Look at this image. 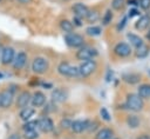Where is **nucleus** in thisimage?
Wrapping results in <instances>:
<instances>
[{
    "instance_id": "nucleus-1",
    "label": "nucleus",
    "mask_w": 150,
    "mask_h": 139,
    "mask_svg": "<svg viewBox=\"0 0 150 139\" xmlns=\"http://www.w3.org/2000/svg\"><path fill=\"white\" fill-rule=\"evenodd\" d=\"M144 107V101L143 99L137 94V93H129L125 99V108L134 111V112H139Z\"/></svg>"
},
{
    "instance_id": "nucleus-2",
    "label": "nucleus",
    "mask_w": 150,
    "mask_h": 139,
    "mask_svg": "<svg viewBox=\"0 0 150 139\" xmlns=\"http://www.w3.org/2000/svg\"><path fill=\"white\" fill-rule=\"evenodd\" d=\"M57 72L62 77H67V78H77V77H80L79 67L73 66L67 61H62L57 66Z\"/></svg>"
},
{
    "instance_id": "nucleus-3",
    "label": "nucleus",
    "mask_w": 150,
    "mask_h": 139,
    "mask_svg": "<svg viewBox=\"0 0 150 139\" xmlns=\"http://www.w3.org/2000/svg\"><path fill=\"white\" fill-rule=\"evenodd\" d=\"M64 42L73 48H80L84 45V38L79 33H67L64 35Z\"/></svg>"
},
{
    "instance_id": "nucleus-4",
    "label": "nucleus",
    "mask_w": 150,
    "mask_h": 139,
    "mask_svg": "<svg viewBox=\"0 0 150 139\" xmlns=\"http://www.w3.org/2000/svg\"><path fill=\"white\" fill-rule=\"evenodd\" d=\"M97 68V64L94 59H89V60H84L80 64L79 66V72H80V77H89L90 74H93Z\"/></svg>"
},
{
    "instance_id": "nucleus-5",
    "label": "nucleus",
    "mask_w": 150,
    "mask_h": 139,
    "mask_svg": "<svg viewBox=\"0 0 150 139\" xmlns=\"http://www.w3.org/2000/svg\"><path fill=\"white\" fill-rule=\"evenodd\" d=\"M49 68V62L46 58L43 57H36L34 58L33 62H32V70L34 73L36 74H43L48 71Z\"/></svg>"
},
{
    "instance_id": "nucleus-6",
    "label": "nucleus",
    "mask_w": 150,
    "mask_h": 139,
    "mask_svg": "<svg viewBox=\"0 0 150 139\" xmlns=\"http://www.w3.org/2000/svg\"><path fill=\"white\" fill-rule=\"evenodd\" d=\"M98 54L96 48L93 47H88V46H82L80 47V49L76 52V59L84 61V60H89V59H94L96 55Z\"/></svg>"
},
{
    "instance_id": "nucleus-7",
    "label": "nucleus",
    "mask_w": 150,
    "mask_h": 139,
    "mask_svg": "<svg viewBox=\"0 0 150 139\" xmlns=\"http://www.w3.org/2000/svg\"><path fill=\"white\" fill-rule=\"evenodd\" d=\"M14 92H15V90H13V88H7V90L0 92V107L1 108H8L13 104Z\"/></svg>"
},
{
    "instance_id": "nucleus-8",
    "label": "nucleus",
    "mask_w": 150,
    "mask_h": 139,
    "mask_svg": "<svg viewBox=\"0 0 150 139\" xmlns=\"http://www.w3.org/2000/svg\"><path fill=\"white\" fill-rule=\"evenodd\" d=\"M114 53H115V55H117V57H120V58H127V57L131 55L132 48H131V46H130L128 42L121 41V42H118V44L115 45V47H114Z\"/></svg>"
},
{
    "instance_id": "nucleus-9",
    "label": "nucleus",
    "mask_w": 150,
    "mask_h": 139,
    "mask_svg": "<svg viewBox=\"0 0 150 139\" xmlns=\"http://www.w3.org/2000/svg\"><path fill=\"white\" fill-rule=\"evenodd\" d=\"M14 57H15V52H14L13 47H11V46L4 47L1 51V64L5 66L11 65L14 60Z\"/></svg>"
},
{
    "instance_id": "nucleus-10",
    "label": "nucleus",
    "mask_w": 150,
    "mask_h": 139,
    "mask_svg": "<svg viewBox=\"0 0 150 139\" xmlns=\"http://www.w3.org/2000/svg\"><path fill=\"white\" fill-rule=\"evenodd\" d=\"M54 123L49 117H42L38 120V128L43 133H49L54 130Z\"/></svg>"
},
{
    "instance_id": "nucleus-11",
    "label": "nucleus",
    "mask_w": 150,
    "mask_h": 139,
    "mask_svg": "<svg viewBox=\"0 0 150 139\" xmlns=\"http://www.w3.org/2000/svg\"><path fill=\"white\" fill-rule=\"evenodd\" d=\"M88 125H89V120H87V119H83V120L82 119H77V120L71 121L70 130L74 133H82V132L87 131Z\"/></svg>"
},
{
    "instance_id": "nucleus-12",
    "label": "nucleus",
    "mask_w": 150,
    "mask_h": 139,
    "mask_svg": "<svg viewBox=\"0 0 150 139\" xmlns=\"http://www.w3.org/2000/svg\"><path fill=\"white\" fill-rule=\"evenodd\" d=\"M30 104L33 107H42L46 104V95L41 91H36L30 97Z\"/></svg>"
},
{
    "instance_id": "nucleus-13",
    "label": "nucleus",
    "mask_w": 150,
    "mask_h": 139,
    "mask_svg": "<svg viewBox=\"0 0 150 139\" xmlns=\"http://www.w3.org/2000/svg\"><path fill=\"white\" fill-rule=\"evenodd\" d=\"M30 92L29 91H23L21 92L18 98H16V107L18 108H23V107H27L30 102Z\"/></svg>"
},
{
    "instance_id": "nucleus-14",
    "label": "nucleus",
    "mask_w": 150,
    "mask_h": 139,
    "mask_svg": "<svg viewBox=\"0 0 150 139\" xmlns=\"http://www.w3.org/2000/svg\"><path fill=\"white\" fill-rule=\"evenodd\" d=\"M149 27H150V16L146 15V14L141 15V16L137 19V21L135 22V28H136L137 31H139V32H144V31H146Z\"/></svg>"
},
{
    "instance_id": "nucleus-15",
    "label": "nucleus",
    "mask_w": 150,
    "mask_h": 139,
    "mask_svg": "<svg viewBox=\"0 0 150 139\" xmlns=\"http://www.w3.org/2000/svg\"><path fill=\"white\" fill-rule=\"evenodd\" d=\"M27 62V54L23 52V51H20L18 52V54L14 57V60H13V67L14 70H21Z\"/></svg>"
},
{
    "instance_id": "nucleus-16",
    "label": "nucleus",
    "mask_w": 150,
    "mask_h": 139,
    "mask_svg": "<svg viewBox=\"0 0 150 139\" xmlns=\"http://www.w3.org/2000/svg\"><path fill=\"white\" fill-rule=\"evenodd\" d=\"M71 11L74 12V15H76V16H80V18L84 19V16L87 15V13H88L89 8H88V6H87V5H84L83 2H76V4H74V5H73Z\"/></svg>"
},
{
    "instance_id": "nucleus-17",
    "label": "nucleus",
    "mask_w": 150,
    "mask_h": 139,
    "mask_svg": "<svg viewBox=\"0 0 150 139\" xmlns=\"http://www.w3.org/2000/svg\"><path fill=\"white\" fill-rule=\"evenodd\" d=\"M66 99H67V92L63 88L57 87V88H55L52 92V100H53V102H63Z\"/></svg>"
},
{
    "instance_id": "nucleus-18",
    "label": "nucleus",
    "mask_w": 150,
    "mask_h": 139,
    "mask_svg": "<svg viewBox=\"0 0 150 139\" xmlns=\"http://www.w3.org/2000/svg\"><path fill=\"white\" fill-rule=\"evenodd\" d=\"M127 39L129 41V45L131 47H135V48H137L144 44L143 39L138 34H135V33H127Z\"/></svg>"
},
{
    "instance_id": "nucleus-19",
    "label": "nucleus",
    "mask_w": 150,
    "mask_h": 139,
    "mask_svg": "<svg viewBox=\"0 0 150 139\" xmlns=\"http://www.w3.org/2000/svg\"><path fill=\"white\" fill-rule=\"evenodd\" d=\"M125 123H127V126L131 130H135V128H138L141 126V118L136 114H129L125 119Z\"/></svg>"
},
{
    "instance_id": "nucleus-20",
    "label": "nucleus",
    "mask_w": 150,
    "mask_h": 139,
    "mask_svg": "<svg viewBox=\"0 0 150 139\" xmlns=\"http://www.w3.org/2000/svg\"><path fill=\"white\" fill-rule=\"evenodd\" d=\"M122 79L130 84V85H135V84H138L139 80H141V75L138 73H135V72H130V73H124L122 75Z\"/></svg>"
},
{
    "instance_id": "nucleus-21",
    "label": "nucleus",
    "mask_w": 150,
    "mask_h": 139,
    "mask_svg": "<svg viewBox=\"0 0 150 139\" xmlns=\"http://www.w3.org/2000/svg\"><path fill=\"white\" fill-rule=\"evenodd\" d=\"M34 114H35V108H34V107H28V106L21 108V111H20V113H19L20 119L23 120V121L30 120L32 117H34Z\"/></svg>"
},
{
    "instance_id": "nucleus-22",
    "label": "nucleus",
    "mask_w": 150,
    "mask_h": 139,
    "mask_svg": "<svg viewBox=\"0 0 150 139\" xmlns=\"http://www.w3.org/2000/svg\"><path fill=\"white\" fill-rule=\"evenodd\" d=\"M114 135V131L109 127H103L97 131L95 134V139H111Z\"/></svg>"
},
{
    "instance_id": "nucleus-23",
    "label": "nucleus",
    "mask_w": 150,
    "mask_h": 139,
    "mask_svg": "<svg viewBox=\"0 0 150 139\" xmlns=\"http://www.w3.org/2000/svg\"><path fill=\"white\" fill-rule=\"evenodd\" d=\"M149 53H150V47H149L148 45H145V44H143V45H141L139 47L135 48V55H136V58H138V59L146 58V57L149 55Z\"/></svg>"
},
{
    "instance_id": "nucleus-24",
    "label": "nucleus",
    "mask_w": 150,
    "mask_h": 139,
    "mask_svg": "<svg viewBox=\"0 0 150 139\" xmlns=\"http://www.w3.org/2000/svg\"><path fill=\"white\" fill-rule=\"evenodd\" d=\"M137 94L142 99H149L150 98V84H141L137 87Z\"/></svg>"
},
{
    "instance_id": "nucleus-25",
    "label": "nucleus",
    "mask_w": 150,
    "mask_h": 139,
    "mask_svg": "<svg viewBox=\"0 0 150 139\" xmlns=\"http://www.w3.org/2000/svg\"><path fill=\"white\" fill-rule=\"evenodd\" d=\"M60 28L62 29V32H64L66 34L67 33H71L74 31V25L71 24L70 20L68 19H62L60 21Z\"/></svg>"
},
{
    "instance_id": "nucleus-26",
    "label": "nucleus",
    "mask_w": 150,
    "mask_h": 139,
    "mask_svg": "<svg viewBox=\"0 0 150 139\" xmlns=\"http://www.w3.org/2000/svg\"><path fill=\"white\" fill-rule=\"evenodd\" d=\"M84 19H86L87 22L94 24V22H96L100 19V13L96 9H89L88 13H87V15L84 16Z\"/></svg>"
},
{
    "instance_id": "nucleus-27",
    "label": "nucleus",
    "mask_w": 150,
    "mask_h": 139,
    "mask_svg": "<svg viewBox=\"0 0 150 139\" xmlns=\"http://www.w3.org/2000/svg\"><path fill=\"white\" fill-rule=\"evenodd\" d=\"M101 33H102V28H101V26L91 25V26H89V27L86 28V34L89 35V37H98Z\"/></svg>"
},
{
    "instance_id": "nucleus-28",
    "label": "nucleus",
    "mask_w": 150,
    "mask_h": 139,
    "mask_svg": "<svg viewBox=\"0 0 150 139\" xmlns=\"http://www.w3.org/2000/svg\"><path fill=\"white\" fill-rule=\"evenodd\" d=\"M112 18H114L112 11H111V9H107V11L104 12V14L102 15V18H101L102 26H108V25L112 21Z\"/></svg>"
},
{
    "instance_id": "nucleus-29",
    "label": "nucleus",
    "mask_w": 150,
    "mask_h": 139,
    "mask_svg": "<svg viewBox=\"0 0 150 139\" xmlns=\"http://www.w3.org/2000/svg\"><path fill=\"white\" fill-rule=\"evenodd\" d=\"M38 127V120H28L23 124L22 130L23 131H28V130H36Z\"/></svg>"
},
{
    "instance_id": "nucleus-30",
    "label": "nucleus",
    "mask_w": 150,
    "mask_h": 139,
    "mask_svg": "<svg viewBox=\"0 0 150 139\" xmlns=\"http://www.w3.org/2000/svg\"><path fill=\"white\" fill-rule=\"evenodd\" d=\"M38 137H39V133L36 130H28V131H25L23 133L25 139H38Z\"/></svg>"
},
{
    "instance_id": "nucleus-31",
    "label": "nucleus",
    "mask_w": 150,
    "mask_h": 139,
    "mask_svg": "<svg viewBox=\"0 0 150 139\" xmlns=\"http://www.w3.org/2000/svg\"><path fill=\"white\" fill-rule=\"evenodd\" d=\"M124 5H125V0H112L111 1V7L115 11H121Z\"/></svg>"
},
{
    "instance_id": "nucleus-32",
    "label": "nucleus",
    "mask_w": 150,
    "mask_h": 139,
    "mask_svg": "<svg viewBox=\"0 0 150 139\" xmlns=\"http://www.w3.org/2000/svg\"><path fill=\"white\" fill-rule=\"evenodd\" d=\"M100 115H101V118H102L104 121H110V120H111L110 113H109V111H108L105 107H101V108H100Z\"/></svg>"
},
{
    "instance_id": "nucleus-33",
    "label": "nucleus",
    "mask_w": 150,
    "mask_h": 139,
    "mask_svg": "<svg viewBox=\"0 0 150 139\" xmlns=\"http://www.w3.org/2000/svg\"><path fill=\"white\" fill-rule=\"evenodd\" d=\"M127 21H128V16L127 15H124L122 19H120V21L117 22V25H116V29L118 31V32H121L125 26H127Z\"/></svg>"
},
{
    "instance_id": "nucleus-34",
    "label": "nucleus",
    "mask_w": 150,
    "mask_h": 139,
    "mask_svg": "<svg viewBox=\"0 0 150 139\" xmlns=\"http://www.w3.org/2000/svg\"><path fill=\"white\" fill-rule=\"evenodd\" d=\"M70 125H71V120L68 119V118H63L61 121H60V127L62 130H69L70 128Z\"/></svg>"
},
{
    "instance_id": "nucleus-35",
    "label": "nucleus",
    "mask_w": 150,
    "mask_h": 139,
    "mask_svg": "<svg viewBox=\"0 0 150 139\" xmlns=\"http://www.w3.org/2000/svg\"><path fill=\"white\" fill-rule=\"evenodd\" d=\"M127 16H128V19H132L134 16H139V11H138V8H137V7H131V8L129 9Z\"/></svg>"
},
{
    "instance_id": "nucleus-36",
    "label": "nucleus",
    "mask_w": 150,
    "mask_h": 139,
    "mask_svg": "<svg viewBox=\"0 0 150 139\" xmlns=\"http://www.w3.org/2000/svg\"><path fill=\"white\" fill-rule=\"evenodd\" d=\"M138 1V6L144 9V11H148L150 9V0H137Z\"/></svg>"
},
{
    "instance_id": "nucleus-37",
    "label": "nucleus",
    "mask_w": 150,
    "mask_h": 139,
    "mask_svg": "<svg viewBox=\"0 0 150 139\" xmlns=\"http://www.w3.org/2000/svg\"><path fill=\"white\" fill-rule=\"evenodd\" d=\"M71 24L74 25V27H81V26H83V19L80 18V16L74 15V18L71 20Z\"/></svg>"
},
{
    "instance_id": "nucleus-38",
    "label": "nucleus",
    "mask_w": 150,
    "mask_h": 139,
    "mask_svg": "<svg viewBox=\"0 0 150 139\" xmlns=\"http://www.w3.org/2000/svg\"><path fill=\"white\" fill-rule=\"evenodd\" d=\"M97 126H98V123H97V121H95V120L90 121V120H89V125H88L87 131H88V132H94V131L97 128Z\"/></svg>"
},
{
    "instance_id": "nucleus-39",
    "label": "nucleus",
    "mask_w": 150,
    "mask_h": 139,
    "mask_svg": "<svg viewBox=\"0 0 150 139\" xmlns=\"http://www.w3.org/2000/svg\"><path fill=\"white\" fill-rule=\"evenodd\" d=\"M7 139H21V135L19 133H12L11 135H8Z\"/></svg>"
},
{
    "instance_id": "nucleus-40",
    "label": "nucleus",
    "mask_w": 150,
    "mask_h": 139,
    "mask_svg": "<svg viewBox=\"0 0 150 139\" xmlns=\"http://www.w3.org/2000/svg\"><path fill=\"white\" fill-rule=\"evenodd\" d=\"M136 139H150V134H146V133H143L141 135H138Z\"/></svg>"
},
{
    "instance_id": "nucleus-41",
    "label": "nucleus",
    "mask_w": 150,
    "mask_h": 139,
    "mask_svg": "<svg viewBox=\"0 0 150 139\" xmlns=\"http://www.w3.org/2000/svg\"><path fill=\"white\" fill-rule=\"evenodd\" d=\"M128 4H129V5H131L132 7L138 6V1H137V0H129V1H128Z\"/></svg>"
},
{
    "instance_id": "nucleus-42",
    "label": "nucleus",
    "mask_w": 150,
    "mask_h": 139,
    "mask_svg": "<svg viewBox=\"0 0 150 139\" xmlns=\"http://www.w3.org/2000/svg\"><path fill=\"white\" fill-rule=\"evenodd\" d=\"M145 38H146V40H148V41H150V27H149V29H148V32H146Z\"/></svg>"
},
{
    "instance_id": "nucleus-43",
    "label": "nucleus",
    "mask_w": 150,
    "mask_h": 139,
    "mask_svg": "<svg viewBox=\"0 0 150 139\" xmlns=\"http://www.w3.org/2000/svg\"><path fill=\"white\" fill-rule=\"evenodd\" d=\"M19 1H21V2H26V1H28V0H19Z\"/></svg>"
},
{
    "instance_id": "nucleus-44",
    "label": "nucleus",
    "mask_w": 150,
    "mask_h": 139,
    "mask_svg": "<svg viewBox=\"0 0 150 139\" xmlns=\"http://www.w3.org/2000/svg\"><path fill=\"white\" fill-rule=\"evenodd\" d=\"M2 77H4V75H2V73H1V72H0V79H1V78H2Z\"/></svg>"
},
{
    "instance_id": "nucleus-45",
    "label": "nucleus",
    "mask_w": 150,
    "mask_h": 139,
    "mask_svg": "<svg viewBox=\"0 0 150 139\" xmlns=\"http://www.w3.org/2000/svg\"><path fill=\"white\" fill-rule=\"evenodd\" d=\"M111 139H118V138H114V137H112V138H111Z\"/></svg>"
},
{
    "instance_id": "nucleus-46",
    "label": "nucleus",
    "mask_w": 150,
    "mask_h": 139,
    "mask_svg": "<svg viewBox=\"0 0 150 139\" xmlns=\"http://www.w3.org/2000/svg\"><path fill=\"white\" fill-rule=\"evenodd\" d=\"M148 73H149V75H150V70H149V72H148Z\"/></svg>"
}]
</instances>
